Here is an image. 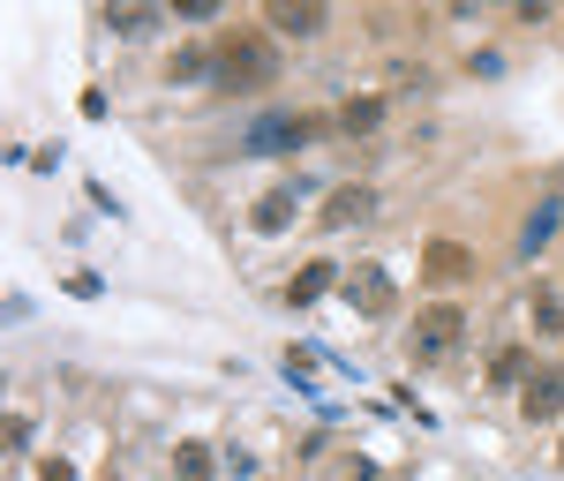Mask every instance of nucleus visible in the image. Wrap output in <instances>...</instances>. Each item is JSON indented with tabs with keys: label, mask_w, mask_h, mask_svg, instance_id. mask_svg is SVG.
<instances>
[{
	"label": "nucleus",
	"mask_w": 564,
	"mask_h": 481,
	"mask_svg": "<svg viewBox=\"0 0 564 481\" xmlns=\"http://www.w3.org/2000/svg\"><path fill=\"white\" fill-rule=\"evenodd\" d=\"M467 278H475V249L436 233L430 249H422V286H467Z\"/></svg>",
	"instance_id": "obj_4"
},
{
	"label": "nucleus",
	"mask_w": 564,
	"mask_h": 481,
	"mask_svg": "<svg viewBox=\"0 0 564 481\" xmlns=\"http://www.w3.org/2000/svg\"><path fill=\"white\" fill-rule=\"evenodd\" d=\"M204 76H218V53H204V45H174L166 53V84H204Z\"/></svg>",
	"instance_id": "obj_9"
},
{
	"label": "nucleus",
	"mask_w": 564,
	"mask_h": 481,
	"mask_svg": "<svg viewBox=\"0 0 564 481\" xmlns=\"http://www.w3.org/2000/svg\"><path fill=\"white\" fill-rule=\"evenodd\" d=\"M39 481H76V467H68V459H45V467H39Z\"/></svg>",
	"instance_id": "obj_17"
},
{
	"label": "nucleus",
	"mask_w": 564,
	"mask_h": 481,
	"mask_svg": "<svg viewBox=\"0 0 564 481\" xmlns=\"http://www.w3.org/2000/svg\"><path fill=\"white\" fill-rule=\"evenodd\" d=\"M520 369H527V353H520V347H505L497 361H489V376H497V384H527Z\"/></svg>",
	"instance_id": "obj_14"
},
{
	"label": "nucleus",
	"mask_w": 564,
	"mask_h": 481,
	"mask_svg": "<svg viewBox=\"0 0 564 481\" xmlns=\"http://www.w3.org/2000/svg\"><path fill=\"white\" fill-rule=\"evenodd\" d=\"M520 414H527V422H557V414H564V369H557V361H534V369H527Z\"/></svg>",
	"instance_id": "obj_3"
},
{
	"label": "nucleus",
	"mask_w": 564,
	"mask_h": 481,
	"mask_svg": "<svg viewBox=\"0 0 564 481\" xmlns=\"http://www.w3.org/2000/svg\"><path fill=\"white\" fill-rule=\"evenodd\" d=\"M249 219H257V233H286L294 226V188H263Z\"/></svg>",
	"instance_id": "obj_10"
},
{
	"label": "nucleus",
	"mask_w": 564,
	"mask_h": 481,
	"mask_svg": "<svg viewBox=\"0 0 564 481\" xmlns=\"http://www.w3.org/2000/svg\"><path fill=\"white\" fill-rule=\"evenodd\" d=\"M332 286H339V271H332V263L316 256V263H302V271L286 278V302H294V308H308V302H324Z\"/></svg>",
	"instance_id": "obj_8"
},
{
	"label": "nucleus",
	"mask_w": 564,
	"mask_h": 481,
	"mask_svg": "<svg viewBox=\"0 0 564 481\" xmlns=\"http://www.w3.org/2000/svg\"><path fill=\"white\" fill-rule=\"evenodd\" d=\"M174 474H181V481H212V474H218L212 444H174Z\"/></svg>",
	"instance_id": "obj_13"
},
{
	"label": "nucleus",
	"mask_w": 564,
	"mask_h": 481,
	"mask_svg": "<svg viewBox=\"0 0 564 481\" xmlns=\"http://www.w3.org/2000/svg\"><path fill=\"white\" fill-rule=\"evenodd\" d=\"M354 219H369V188H332L324 196V226H354Z\"/></svg>",
	"instance_id": "obj_12"
},
{
	"label": "nucleus",
	"mask_w": 564,
	"mask_h": 481,
	"mask_svg": "<svg viewBox=\"0 0 564 481\" xmlns=\"http://www.w3.org/2000/svg\"><path fill=\"white\" fill-rule=\"evenodd\" d=\"M324 135V121L316 113H294V121H263L257 129V151H302V143H316Z\"/></svg>",
	"instance_id": "obj_7"
},
{
	"label": "nucleus",
	"mask_w": 564,
	"mask_h": 481,
	"mask_svg": "<svg viewBox=\"0 0 564 481\" xmlns=\"http://www.w3.org/2000/svg\"><path fill=\"white\" fill-rule=\"evenodd\" d=\"M557 459H564V451H557Z\"/></svg>",
	"instance_id": "obj_18"
},
{
	"label": "nucleus",
	"mask_w": 564,
	"mask_h": 481,
	"mask_svg": "<svg viewBox=\"0 0 564 481\" xmlns=\"http://www.w3.org/2000/svg\"><path fill=\"white\" fill-rule=\"evenodd\" d=\"M459 339H467V308L459 302H430L414 316V353H422V361H444Z\"/></svg>",
	"instance_id": "obj_2"
},
{
	"label": "nucleus",
	"mask_w": 564,
	"mask_h": 481,
	"mask_svg": "<svg viewBox=\"0 0 564 481\" xmlns=\"http://www.w3.org/2000/svg\"><path fill=\"white\" fill-rule=\"evenodd\" d=\"M534 324H542V331H564V302H557V294L534 302Z\"/></svg>",
	"instance_id": "obj_15"
},
{
	"label": "nucleus",
	"mask_w": 564,
	"mask_h": 481,
	"mask_svg": "<svg viewBox=\"0 0 564 481\" xmlns=\"http://www.w3.org/2000/svg\"><path fill=\"white\" fill-rule=\"evenodd\" d=\"M113 31H129V39H135V31H151V8H121V15H113Z\"/></svg>",
	"instance_id": "obj_16"
},
{
	"label": "nucleus",
	"mask_w": 564,
	"mask_h": 481,
	"mask_svg": "<svg viewBox=\"0 0 564 481\" xmlns=\"http://www.w3.org/2000/svg\"><path fill=\"white\" fill-rule=\"evenodd\" d=\"M263 23H271L279 39H316V31H324V8H316V0H271Z\"/></svg>",
	"instance_id": "obj_6"
},
{
	"label": "nucleus",
	"mask_w": 564,
	"mask_h": 481,
	"mask_svg": "<svg viewBox=\"0 0 564 481\" xmlns=\"http://www.w3.org/2000/svg\"><path fill=\"white\" fill-rule=\"evenodd\" d=\"M347 302L361 308V316H391V308H399V286H391V271L361 263V271H347Z\"/></svg>",
	"instance_id": "obj_5"
},
{
	"label": "nucleus",
	"mask_w": 564,
	"mask_h": 481,
	"mask_svg": "<svg viewBox=\"0 0 564 481\" xmlns=\"http://www.w3.org/2000/svg\"><path fill=\"white\" fill-rule=\"evenodd\" d=\"M339 129H347V135H377V129H384V98H369V90H361V98H347Z\"/></svg>",
	"instance_id": "obj_11"
},
{
	"label": "nucleus",
	"mask_w": 564,
	"mask_h": 481,
	"mask_svg": "<svg viewBox=\"0 0 564 481\" xmlns=\"http://www.w3.org/2000/svg\"><path fill=\"white\" fill-rule=\"evenodd\" d=\"M271 76H279L271 31H226V39H218V76L212 84L226 90V98H249V90H263Z\"/></svg>",
	"instance_id": "obj_1"
}]
</instances>
